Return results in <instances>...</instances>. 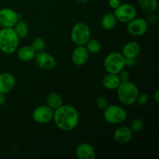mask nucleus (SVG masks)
<instances>
[{
  "instance_id": "1",
  "label": "nucleus",
  "mask_w": 159,
  "mask_h": 159,
  "mask_svg": "<svg viewBox=\"0 0 159 159\" xmlns=\"http://www.w3.org/2000/svg\"><path fill=\"white\" fill-rule=\"evenodd\" d=\"M53 120L59 130L71 131L75 130L79 123L78 110L71 105H62L54 110Z\"/></svg>"
},
{
  "instance_id": "2",
  "label": "nucleus",
  "mask_w": 159,
  "mask_h": 159,
  "mask_svg": "<svg viewBox=\"0 0 159 159\" xmlns=\"http://www.w3.org/2000/svg\"><path fill=\"white\" fill-rule=\"evenodd\" d=\"M118 99L125 106H132L136 102L139 95V89L134 82L130 80L120 82L116 89Z\"/></svg>"
},
{
  "instance_id": "3",
  "label": "nucleus",
  "mask_w": 159,
  "mask_h": 159,
  "mask_svg": "<svg viewBox=\"0 0 159 159\" xmlns=\"http://www.w3.org/2000/svg\"><path fill=\"white\" fill-rule=\"evenodd\" d=\"M19 37L13 28H2L0 30V51L6 54H12L19 47Z\"/></svg>"
},
{
  "instance_id": "4",
  "label": "nucleus",
  "mask_w": 159,
  "mask_h": 159,
  "mask_svg": "<svg viewBox=\"0 0 159 159\" xmlns=\"http://www.w3.org/2000/svg\"><path fill=\"white\" fill-rule=\"evenodd\" d=\"M71 40L76 46L85 45L91 38L89 26L84 22H79L72 26L70 33Z\"/></svg>"
},
{
  "instance_id": "5",
  "label": "nucleus",
  "mask_w": 159,
  "mask_h": 159,
  "mask_svg": "<svg viewBox=\"0 0 159 159\" xmlns=\"http://www.w3.org/2000/svg\"><path fill=\"white\" fill-rule=\"evenodd\" d=\"M103 117L108 124H121L126 120L127 113L124 107L118 105H108L103 110Z\"/></svg>"
},
{
  "instance_id": "6",
  "label": "nucleus",
  "mask_w": 159,
  "mask_h": 159,
  "mask_svg": "<svg viewBox=\"0 0 159 159\" xmlns=\"http://www.w3.org/2000/svg\"><path fill=\"white\" fill-rule=\"evenodd\" d=\"M104 69L107 73L118 74L120 71L124 69L125 67V58L120 52L115 51L109 54L106 57L103 62Z\"/></svg>"
},
{
  "instance_id": "7",
  "label": "nucleus",
  "mask_w": 159,
  "mask_h": 159,
  "mask_svg": "<svg viewBox=\"0 0 159 159\" xmlns=\"http://www.w3.org/2000/svg\"><path fill=\"white\" fill-rule=\"evenodd\" d=\"M117 21L122 23H128L137 16V9L132 4L124 3L120 4L113 12Z\"/></svg>"
},
{
  "instance_id": "8",
  "label": "nucleus",
  "mask_w": 159,
  "mask_h": 159,
  "mask_svg": "<svg viewBox=\"0 0 159 159\" xmlns=\"http://www.w3.org/2000/svg\"><path fill=\"white\" fill-rule=\"evenodd\" d=\"M22 16L11 8L0 9V26L2 28H12Z\"/></svg>"
},
{
  "instance_id": "9",
  "label": "nucleus",
  "mask_w": 159,
  "mask_h": 159,
  "mask_svg": "<svg viewBox=\"0 0 159 159\" xmlns=\"http://www.w3.org/2000/svg\"><path fill=\"white\" fill-rule=\"evenodd\" d=\"M54 110L48 105L40 106L34 110L32 118L36 123L40 124H46L53 120Z\"/></svg>"
},
{
  "instance_id": "10",
  "label": "nucleus",
  "mask_w": 159,
  "mask_h": 159,
  "mask_svg": "<svg viewBox=\"0 0 159 159\" xmlns=\"http://www.w3.org/2000/svg\"><path fill=\"white\" fill-rule=\"evenodd\" d=\"M148 24L144 18L135 17L127 23V30L130 35L134 37H141L148 31Z\"/></svg>"
},
{
  "instance_id": "11",
  "label": "nucleus",
  "mask_w": 159,
  "mask_h": 159,
  "mask_svg": "<svg viewBox=\"0 0 159 159\" xmlns=\"http://www.w3.org/2000/svg\"><path fill=\"white\" fill-rule=\"evenodd\" d=\"M34 61L37 66L43 70H51L56 66V59L52 54L45 51L36 53Z\"/></svg>"
},
{
  "instance_id": "12",
  "label": "nucleus",
  "mask_w": 159,
  "mask_h": 159,
  "mask_svg": "<svg viewBox=\"0 0 159 159\" xmlns=\"http://www.w3.org/2000/svg\"><path fill=\"white\" fill-rule=\"evenodd\" d=\"M89 53L85 48V45L76 46L71 54V61L76 66H82L87 62Z\"/></svg>"
},
{
  "instance_id": "13",
  "label": "nucleus",
  "mask_w": 159,
  "mask_h": 159,
  "mask_svg": "<svg viewBox=\"0 0 159 159\" xmlns=\"http://www.w3.org/2000/svg\"><path fill=\"white\" fill-rule=\"evenodd\" d=\"M75 155L79 159H95L96 151L92 144L82 143L76 147Z\"/></svg>"
},
{
  "instance_id": "14",
  "label": "nucleus",
  "mask_w": 159,
  "mask_h": 159,
  "mask_svg": "<svg viewBox=\"0 0 159 159\" xmlns=\"http://www.w3.org/2000/svg\"><path fill=\"white\" fill-rule=\"evenodd\" d=\"M16 79L13 75L9 72L0 74V93H9L15 87Z\"/></svg>"
},
{
  "instance_id": "15",
  "label": "nucleus",
  "mask_w": 159,
  "mask_h": 159,
  "mask_svg": "<svg viewBox=\"0 0 159 159\" xmlns=\"http://www.w3.org/2000/svg\"><path fill=\"white\" fill-rule=\"evenodd\" d=\"M133 133L130 127L121 126L119 127L113 134V138L116 142L120 144H127L131 141L133 138Z\"/></svg>"
},
{
  "instance_id": "16",
  "label": "nucleus",
  "mask_w": 159,
  "mask_h": 159,
  "mask_svg": "<svg viewBox=\"0 0 159 159\" xmlns=\"http://www.w3.org/2000/svg\"><path fill=\"white\" fill-rule=\"evenodd\" d=\"M141 45L135 41L127 42L122 50L123 56L124 58H137L141 54Z\"/></svg>"
},
{
  "instance_id": "17",
  "label": "nucleus",
  "mask_w": 159,
  "mask_h": 159,
  "mask_svg": "<svg viewBox=\"0 0 159 159\" xmlns=\"http://www.w3.org/2000/svg\"><path fill=\"white\" fill-rule=\"evenodd\" d=\"M17 57L21 61L28 62L34 60L36 55V51L33 49L30 45H26L16 50Z\"/></svg>"
},
{
  "instance_id": "18",
  "label": "nucleus",
  "mask_w": 159,
  "mask_h": 159,
  "mask_svg": "<svg viewBox=\"0 0 159 159\" xmlns=\"http://www.w3.org/2000/svg\"><path fill=\"white\" fill-rule=\"evenodd\" d=\"M120 80L117 74L107 73L102 79V85L105 89L109 90H115L120 84Z\"/></svg>"
},
{
  "instance_id": "19",
  "label": "nucleus",
  "mask_w": 159,
  "mask_h": 159,
  "mask_svg": "<svg viewBox=\"0 0 159 159\" xmlns=\"http://www.w3.org/2000/svg\"><path fill=\"white\" fill-rule=\"evenodd\" d=\"M117 20L114 14L112 12H107L105 15L102 16L101 18V26L106 30H112L116 26Z\"/></svg>"
},
{
  "instance_id": "20",
  "label": "nucleus",
  "mask_w": 159,
  "mask_h": 159,
  "mask_svg": "<svg viewBox=\"0 0 159 159\" xmlns=\"http://www.w3.org/2000/svg\"><path fill=\"white\" fill-rule=\"evenodd\" d=\"M12 28L19 38H25L29 34V26L26 22L22 20H19Z\"/></svg>"
},
{
  "instance_id": "21",
  "label": "nucleus",
  "mask_w": 159,
  "mask_h": 159,
  "mask_svg": "<svg viewBox=\"0 0 159 159\" xmlns=\"http://www.w3.org/2000/svg\"><path fill=\"white\" fill-rule=\"evenodd\" d=\"M47 105L52 110H56L63 105V99L61 96L56 93H51L48 96L46 99Z\"/></svg>"
},
{
  "instance_id": "22",
  "label": "nucleus",
  "mask_w": 159,
  "mask_h": 159,
  "mask_svg": "<svg viewBox=\"0 0 159 159\" xmlns=\"http://www.w3.org/2000/svg\"><path fill=\"white\" fill-rule=\"evenodd\" d=\"M138 4L144 12H155L158 9V1L157 0H138Z\"/></svg>"
},
{
  "instance_id": "23",
  "label": "nucleus",
  "mask_w": 159,
  "mask_h": 159,
  "mask_svg": "<svg viewBox=\"0 0 159 159\" xmlns=\"http://www.w3.org/2000/svg\"><path fill=\"white\" fill-rule=\"evenodd\" d=\"M85 47L87 51H88V52L92 54H96L101 51V43H99V40H96V39L90 38L86 42Z\"/></svg>"
},
{
  "instance_id": "24",
  "label": "nucleus",
  "mask_w": 159,
  "mask_h": 159,
  "mask_svg": "<svg viewBox=\"0 0 159 159\" xmlns=\"http://www.w3.org/2000/svg\"><path fill=\"white\" fill-rule=\"evenodd\" d=\"M31 47L33 48V49L37 52H40V51H44L45 48H46V41L43 38L40 37H36L35 39H34L31 43Z\"/></svg>"
},
{
  "instance_id": "25",
  "label": "nucleus",
  "mask_w": 159,
  "mask_h": 159,
  "mask_svg": "<svg viewBox=\"0 0 159 159\" xmlns=\"http://www.w3.org/2000/svg\"><path fill=\"white\" fill-rule=\"evenodd\" d=\"M143 127H144V122L142 120L139 119V118H135L130 122V128L133 132H136V133L140 132L141 130H142Z\"/></svg>"
},
{
  "instance_id": "26",
  "label": "nucleus",
  "mask_w": 159,
  "mask_h": 159,
  "mask_svg": "<svg viewBox=\"0 0 159 159\" xmlns=\"http://www.w3.org/2000/svg\"><path fill=\"white\" fill-rule=\"evenodd\" d=\"M144 20L148 25H155L158 22V16L155 12H148Z\"/></svg>"
},
{
  "instance_id": "27",
  "label": "nucleus",
  "mask_w": 159,
  "mask_h": 159,
  "mask_svg": "<svg viewBox=\"0 0 159 159\" xmlns=\"http://www.w3.org/2000/svg\"><path fill=\"white\" fill-rule=\"evenodd\" d=\"M109 105V101L105 96H99L96 99V106L99 110H103Z\"/></svg>"
},
{
  "instance_id": "28",
  "label": "nucleus",
  "mask_w": 159,
  "mask_h": 159,
  "mask_svg": "<svg viewBox=\"0 0 159 159\" xmlns=\"http://www.w3.org/2000/svg\"><path fill=\"white\" fill-rule=\"evenodd\" d=\"M148 95L146 94V93H141V94L138 95V98H137V101L136 102H138L139 105L141 106H145L146 104L148 102Z\"/></svg>"
},
{
  "instance_id": "29",
  "label": "nucleus",
  "mask_w": 159,
  "mask_h": 159,
  "mask_svg": "<svg viewBox=\"0 0 159 159\" xmlns=\"http://www.w3.org/2000/svg\"><path fill=\"white\" fill-rule=\"evenodd\" d=\"M117 75L121 82H127V81L130 80V74H129L128 71H126V70L124 69H123L122 71H120L117 74Z\"/></svg>"
},
{
  "instance_id": "30",
  "label": "nucleus",
  "mask_w": 159,
  "mask_h": 159,
  "mask_svg": "<svg viewBox=\"0 0 159 159\" xmlns=\"http://www.w3.org/2000/svg\"><path fill=\"white\" fill-rule=\"evenodd\" d=\"M108 3H109V6L113 9H116V8L121 4L120 0H109Z\"/></svg>"
},
{
  "instance_id": "31",
  "label": "nucleus",
  "mask_w": 159,
  "mask_h": 159,
  "mask_svg": "<svg viewBox=\"0 0 159 159\" xmlns=\"http://www.w3.org/2000/svg\"><path fill=\"white\" fill-rule=\"evenodd\" d=\"M136 62V58H125V66L132 67Z\"/></svg>"
},
{
  "instance_id": "32",
  "label": "nucleus",
  "mask_w": 159,
  "mask_h": 159,
  "mask_svg": "<svg viewBox=\"0 0 159 159\" xmlns=\"http://www.w3.org/2000/svg\"><path fill=\"white\" fill-rule=\"evenodd\" d=\"M6 102V94L0 93V106H3Z\"/></svg>"
},
{
  "instance_id": "33",
  "label": "nucleus",
  "mask_w": 159,
  "mask_h": 159,
  "mask_svg": "<svg viewBox=\"0 0 159 159\" xmlns=\"http://www.w3.org/2000/svg\"><path fill=\"white\" fill-rule=\"evenodd\" d=\"M154 99H155V101L156 103H158L159 102V90L157 89L155 91V94H154Z\"/></svg>"
},
{
  "instance_id": "34",
  "label": "nucleus",
  "mask_w": 159,
  "mask_h": 159,
  "mask_svg": "<svg viewBox=\"0 0 159 159\" xmlns=\"http://www.w3.org/2000/svg\"><path fill=\"white\" fill-rule=\"evenodd\" d=\"M75 1L77 2H79V3H81V4H84V3L88 2L89 0H75Z\"/></svg>"
}]
</instances>
